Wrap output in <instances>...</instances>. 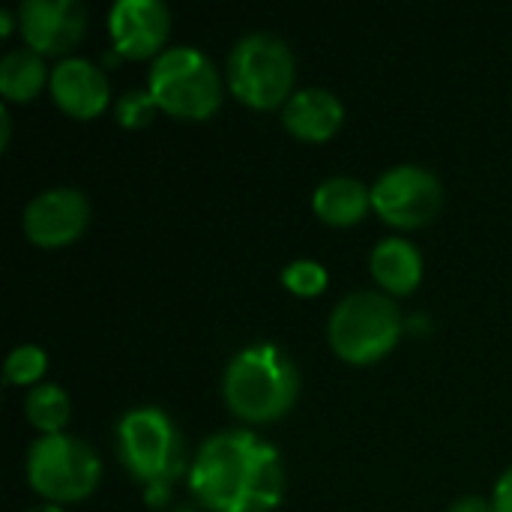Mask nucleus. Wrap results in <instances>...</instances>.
Returning a JSON list of instances; mask_svg holds the SVG:
<instances>
[{
  "label": "nucleus",
  "mask_w": 512,
  "mask_h": 512,
  "mask_svg": "<svg viewBox=\"0 0 512 512\" xmlns=\"http://www.w3.org/2000/svg\"><path fill=\"white\" fill-rule=\"evenodd\" d=\"M27 512H63L60 507H54V504H39V507H33V510Z\"/></svg>",
  "instance_id": "obj_24"
},
{
  "label": "nucleus",
  "mask_w": 512,
  "mask_h": 512,
  "mask_svg": "<svg viewBox=\"0 0 512 512\" xmlns=\"http://www.w3.org/2000/svg\"><path fill=\"white\" fill-rule=\"evenodd\" d=\"M441 198L444 192L438 177L420 165L390 168L372 186V207L396 228H420L432 222L441 210Z\"/></svg>",
  "instance_id": "obj_8"
},
{
  "label": "nucleus",
  "mask_w": 512,
  "mask_h": 512,
  "mask_svg": "<svg viewBox=\"0 0 512 512\" xmlns=\"http://www.w3.org/2000/svg\"><path fill=\"white\" fill-rule=\"evenodd\" d=\"M156 111H159V105L150 90H132L126 96H120V102H117V123L126 129H141L153 120Z\"/></svg>",
  "instance_id": "obj_20"
},
{
  "label": "nucleus",
  "mask_w": 512,
  "mask_h": 512,
  "mask_svg": "<svg viewBox=\"0 0 512 512\" xmlns=\"http://www.w3.org/2000/svg\"><path fill=\"white\" fill-rule=\"evenodd\" d=\"M450 512H495V504H489V501H483V498H477V495H471V498H462V501H456Z\"/></svg>",
  "instance_id": "obj_22"
},
{
  "label": "nucleus",
  "mask_w": 512,
  "mask_h": 512,
  "mask_svg": "<svg viewBox=\"0 0 512 512\" xmlns=\"http://www.w3.org/2000/svg\"><path fill=\"white\" fill-rule=\"evenodd\" d=\"M99 474L96 453L72 435H42L27 453L30 486L54 504L87 498L99 486Z\"/></svg>",
  "instance_id": "obj_7"
},
{
  "label": "nucleus",
  "mask_w": 512,
  "mask_h": 512,
  "mask_svg": "<svg viewBox=\"0 0 512 512\" xmlns=\"http://www.w3.org/2000/svg\"><path fill=\"white\" fill-rule=\"evenodd\" d=\"M372 276L390 294H411L423 279V258L408 240L387 237L372 252Z\"/></svg>",
  "instance_id": "obj_14"
},
{
  "label": "nucleus",
  "mask_w": 512,
  "mask_h": 512,
  "mask_svg": "<svg viewBox=\"0 0 512 512\" xmlns=\"http://www.w3.org/2000/svg\"><path fill=\"white\" fill-rule=\"evenodd\" d=\"M342 102L324 90V87H306L300 93H294L282 111V123L291 135H297L300 141H327L336 135V129L342 126Z\"/></svg>",
  "instance_id": "obj_13"
},
{
  "label": "nucleus",
  "mask_w": 512,
  "mask_h": 512,
  "mask_svg": "<svg viewBox=\"0 0 512 512\" xmlns=\"http://www.w3.org/2000/svg\"><path fill=\"white\" fill-rule=\"evenodd\" d=\"M27 420L45 432V435H63L69 417H72V402L69 396L54 387V384H36L27 396Z\"/></svg>",
  "instance_id": "obj_17"
},
{
  "label": "nucleus",
  "mask_w": 512,
  "mask_h": 512,
  "mask_svg": "<svg viewBox=\"0 0 512 512\" xmlns=\"http://www.w3.org/2000/svg\"><path fill=\"white\" fill-rule=\"evenodd\" d=\"M90 207L87 198L78 189H48L36 195L27 210H24V234L42 246V249H57L72 240H78L87 228Z\"/></svg>",
  "instance_id": "obj_9"
},
{
  "label": "nucleus",
  "mask_w": 512,
  "mask_h": 512,
  "mask_svg": "<svg viewBox=\"0 0 512 512\" xmlns=\"http://www.w3.org/2000/svg\"><path fill=\"white\" fill-rule=\"evenodd\" d=\"M24 42L36 54H63L84 36V6L78 0H27L18 6Z\"/></svg>",
  "instance_id": "obj_10"
},
{
  "label": "nucleus",
  "mask_w": 512,
  "mask_h": 512,
  "mask_svg": "<svg viewBox=\"0 0 512 512\" xmlns=\"http://www.w3.org/2000/svg\"><path fill=\"white\" fill-rule=\"evenodd\" d=\"M48 81L42 54L33 48H15L0 60V93L9 102H30Z\"/></svg>",
  "instance_id": "obj_16"
},
{
  "label": "nucleus",
  "mask_w": 512,
  "mask_h": 512,
  "mask_svg": "<svg viewBox=\"0 0 512 512\" xmlns=\"http://www.w3.org/2000/svg\"><path fill=\"white\" fill-rule=\"evenodd\" d=\"M117 438H120L123 465L138 483L150 489L153 498L156 492L168 489V483L180 474L183 468L180 438L174 432V423L159 408L129 411L117 426Z\"/></svg>",
  "instance_id": "obj_6"
},
{
  "label": "nucleus",
  "mask_w": 512,
  "mask_h": 512,
  "mask_svg": "<svg viewBox=\"0 0 512 512\" xmlns=\"http://www.w3.org/2000/svg\"><path fill=\"white\" fill-rule=\"evenodd\" d=\"M402 336L399 306L381 291H354L330 315V345L354 366H369L390 354Z\"/></svg>",
  "instance_id": "obj_3"
},
{
  "label": "nucleus",
  "mask_w": 512,
  "mask_h": 512,
  "mask_svg": "<svg viewBox=\"0 0 512 512\" xmlns=\"http://www.w3.org/2000/svg\"><path fill=\"white\" fill-rule=\"evenodd\" d=\"M369 204H372V189H366L354 177H330L318 186V192L312 198L315 213L327 225H336V228L360 222L366 216Z\"/></svg>",
  "instance_id": "obj_15"
},
{
  "label": "nucleus",
  "mask_w": 512,
  "mask_h": 512,
  "mask_svg": "<svg viewBox=\"0 0 512 512\" xmlns=\"http://www.w3.org/2000/svg\"><path fill=\"white\" fill-rule=\"evenodd\" d=\"M54 102L78 120H90L108 105V78L84 57H69L51 72Z\"/></svg>",
  "instance_id": "obj_12"
},
{
  "label": "nucleus",
  "mask_w": 512,
  "mask_h": 512,
  "mask_svg": "<svg viewBox=\"0 0 512 512\" xmlns=\"http://www.w3.org/2000/svg\"><path fill=\"white\" fill-rule=\"evenodd\" d=\"M48 369V357L42 348L36 345H18L9 357H6V381L9 384H36Z\"/></svg>",
  "instance_id": "obj_18"
},
{
  "label": "nucleus",
  "mask_w": 512,
  "mask_h": 512,
  "mask_svg": "<svg viewBox=\"0 0 512 512\" xmlns=\"http://www.w3.org/2000/svg\"><path fill=\"white\" fill-rule=\"evenodd\" d=\"M300 375L291 357L276 345H252L240 351L225 372V402L249 423H273L291 411Z\"/></svg>",
  "instance_id": "obj_2"
},
{
  "label": "nucleus",
  "mask_w": 512,
  "mask_h": 512,
  "mask_svg": "<svg viewBox=\"0 0 512 512\" xmlns=\"http://www.w3.org/2000/svg\"><path fill=\"white\" fill-rule=\"evenodd\" d=\"M168 27L171 12L159 0H117L108 15L114 48L129 60H144L156 54L168 39Z\"/></svg>",
  "instance_id": "obj_11"
},
{
  "label": "nucleus",
  "mask_w": 512,
  "mask_h": 512,
  "mask_svg": "<svg viewBox=\"0 0 512 512\" xmlns=\"http://www.w3.org/2000/svg\"><path fill=\"white\" fill-rule=\"evenodd\" d=\"M492 504H495V512H512V468L498 480Z\"/></svg>",
  "instance_id": "obj_21"
},
{
  "label": "nucleus",
  "mask_w": 512,
  "mask_h": 512,
  "mask_svg": "<svg viewBox=\"0 0 512 512\" xmlns=\"http://www.w3.org/2000/svg\"><path fill=\"white\" fill-rule=\"evenodd\" d=\"M231 93L249 108H276L294 87L291 48L273 33H249L228 57Z\"/></svg>",
  "instance_id": "obj_5"
},
{
  "label": "nucleus",
  "mask_w": 512,
  "mask_h": 512,
  "mask_svg": "<svg viewBox=\"0 0 512 512\" xmlns=\"http://www.w3.org/2000/svg\"><path fill=\"white\" fill-rule=\"evenodd\" d=\"M189 486L210 512H273L285 495V468L258 435L219 432L201 444Z\"/></svg>",
  "instance_id": "obj_1"
},
{
  "label": "nucleus",
  "mask_w": 512,
  "mask_h": 512,
  "mask_svg": "<svg viewBox=\"0 0 512 512\" xmlns=\"http://www.w3.org/2000/svg\"><path fill=\"white\" fill-rule=\"evenodd\" d=\"M282 285L297 297H318L327 288V270L318 261H294L282 270Z\"/></svg>",
  "instance_id": "obj_19"
},
{
  "label": "nucleus",
  "mask_w": 512,
  "mask_h": 512,
  "mask_svg": "<svg viewBox=\"0 0 512 512\" xmlns=\"http://www.w3.org/2000/svg\"><path fill=\"white\" fill-rule=\"evenodd\" d=\"M150 93L156 105L183 120H207L222 99L216 66L198 48L180 45L156 57L150 69Z\"/></svg>",
  "instance_id": "obj_4"
},
{
  "label": "nucleus",
  "mask_w": 512,
  "mask_h": 512,
  "mask_svg": "<svg viewBox=\"0 0 512 512\" xmlns=\"http://www.w3.org/2000/svg\"><path fill=\"white\" fill-rule=\"evenodd\" d=\"M0 21H3V27H0V33L6 36V33L12 30V12H3V15H0Z\"/></svg>",
  "instance_id": "obj_23"
}]
</instances>
